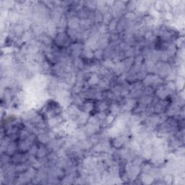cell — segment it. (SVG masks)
I'll return each instance as SVG.
<instances>
[{
  "label": "cell",
  "mask_w": 185,
  "mask_h": 185,
  "mask_svg": "<svg viewBox=\"0 0 185 185\" xmlns=\"http://www.w3.org/2000/svg\"><path fill=\"white\" fill-rule=\"evenodd\" d=\"M68 40H69V38H68L67 33H65L63 32V33H58L56 36L54 41H55V43L57 46H64L67 44Z\"/></svg>",
  "instance_id": "cell-1"
},
{
  "label": "cell",
  "mask_w": 185,
  "mask_h": 185,
  "mask_svg": "<svg viewBox=\"0 0 185 185\" xmlns=\"http://www.w3.org/2000/svg\"><path fill=\"white\" fill-rule=\"evenodd\" d=\"M114 17L113 13L112 12H108V13L103 15V21H102V23L106 25H108L111 22L112 20L114 19Z\"/></svg>",
  "instance_id": "cell-3"
},
{
  "label": "cell",
  "mask_w": 185,
  "mask_h": 185,
  "mask_svg": "<svg viewBox=\"0 0 185 185\" xmlns=\"http://www.w3.org/2000/svg\"><path fill=\"white\" fill-rule=\"evenodd\" d=\"M84 7L88 9L90 12H92V10H96L98 9L97 7V2L95 1H87L84 2Z\"/></svg>",
  "instance_id": "cell-2"
}]
</instances>
